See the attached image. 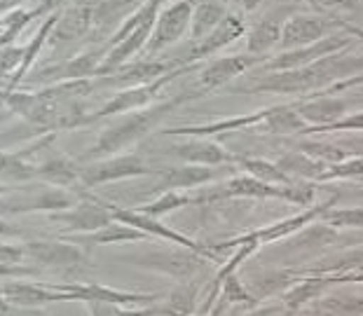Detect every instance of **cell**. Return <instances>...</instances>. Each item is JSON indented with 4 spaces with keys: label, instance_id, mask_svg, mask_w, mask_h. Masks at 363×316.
<instances>
[{
    "label": "cell",
    "instance_id": "cell-22",
    "mask_svg": "<svg viewBox=\"0 0 363 316\" xmlns=\"http://www.w3.org/2000/svg\"><path fill=\"white\" fill-rule=\"evenodd\" d=\"M284 12H277V14H265L256 28L249 33V52L260 57V54H265L269 47H274V43L281 40L284 35Z\"/></svg>",
    "mask_w": 363,
    "mask_h": 316
},
{
    "label": "cell",
    "instance_id": "cell-28",
    "mask_svg": "<svg viewBox=\"0 0 363 316\" xmlns=\"http://www.w3.org/2000/svg\"><path fill=\"white\" fill-rule=\"evenodd\" d=\"M91 19H94V10H89V7H84V5L73 7V10H68L64 17L59 19L57 28H54V38H57L59 43L80 38L84 30L89 28Z\"/></svg>",
    "mask_w": 363,
    "mask_h": 316
},
{
    "label": "cell",
    "instance_id": "cell-40",
    "mask_svg": "<svg viewBox=\"0 0 363 316\" xmlns=\"http://www.w3.org/2000/svg\"><path fill=\"white\" fill-rule=\"evenodd\" d=\"M363 176V159H345L340 164H330L323 171L321 181H333V179H359Z\"/></svg>",
    "mask_w": 363,
    "mask_h": 316
},
{
    "label": "cell",
    "instance_id": "cell-5",
    "mask_svg": "<svg viewBox=\"0 0 363 316\" xmlns=\"http://www.w3.org/2000/svg\"><path fill=\"white\" fill-rule=\"evenodd\" d=\"M157 7H160V0H148V3H145V19L141 21V26H138L136 30H131L118 47H113L111 52H108V57H104V64H101V68H99L96 75H113L131 57V54L141 52L143 45L150 43L152 30H155L157 17H160Z\"/></svg>",
    "mask_w": 363,
    "mask_h": 316
},
{
    "label": "cell",
    "instance_id": "cell-20",
    "mask_svg": "<svg viewBox=\"0 0 363 316\" xmlns=\"http://www.w3.org/2000/svg\"><path fill=\"white\" fill-rule=\"evenodd\" d=\"M242 33H244V21L239 17H235V14H228V17L220 21V26L216 30H211V33H208L204 40L190 52L188 61H199V59L208 57V54L218 52L220 47H225V45L237 40Z\"/></svg>",
    "mask_w": 363,
    "mask_h": 316
},
{
    "label": "cell",
    "instance_id": "cell-44",
    "mask_svg": "<svg viewBox=\"0 0 363 316\" xmlns=\"http://www.w3.org/2000/svg\"><path fill=\"white\" fill-rule=\"evenodd\" d=\"M91 316H118L122 307L111 305V303H87Z\"/></svg>",
    "mask_w": 363,
    "mask_h": 316
},
{
    "label": "cell",
    "instance_id": "cell-34",
    "mask_svg": "<svg viewBox=\"0 0 363 316\" xmlns=\"http://www.w3.org/2000/svg\"><path fill=\"white\" fill-rule=\"evenodd\" d=\"M68 206H75V199L71 195L61 190H52V192H45V195L35 197V199H28L24 206H14V209H5V213H28V211H64Z\"/></svg>",
    "mask_w": 363,
    "mask_h": 316
},
{
    "label": "cell",
    "instance_id": "cell-2",
    "mask_svg": "<svg viewBox=\"0 0 363 316\" xmlns=\"http://www.w3.org/2000/svg\"><path fill=\"white\" fill-rule=\"evenodd\" d=\"M197 96H202V91H185V94H179L176 98H169V101H162L152 108H141L138 113L127 115L125 120L115 122L111 129H106L101 138L94 143V148L84 155V159H99V157H108V155H115V152L125 150L127 145L136 143L138 138H143L148 132H152V127L164 120L169 111H174L176 106H181Z\"/></svg>",
    "mask_w": 363,
    "mask_h": 316
},
{
    "label": "cell",
    "instance_id": "cell-37",
    "mask_svg": "<svg viewBox=\"0 0 363 316\" xmlns=\"http://www.w3.org/2000/svg\"><path fill=\"white\" fill-rule=\"evenodd\" d=\"M333 239H335V232L330 225H312V227L303 230V232L293 239L291 249L293 251H316V249L328 246Z\"/></svg>",
    "mask_w": 363,
    "mask_h": 316
},
{
    "label": "cell",
    "instance_id": "cell-1",
    "mask_svg": "<svg viewBox=\"0 0 363 316\" xmlns=\"http://www.w3.org/2000/svg\"><path fill=\"white\" fill-rule=\"evenodd\" d=\"M363 71V54L350 57V54H330L305 68L296 71H281L269 75L267 80L253 84V91H274V94H307V91H321L326 87L350 80Z\"/></svg>",
    "mask_w": 363,
    "mask_h": 316
},
{
    "label": "cell",
    "instance_id": "cell-46",
    "mask_svg": "<svg viewBox=\"0 0 363 316\" xmlns=\"http://www.w3.org/2000/svg\"><path fill=\"white\" fill-rule=\"evenodd\" d=\"M157 314H162L160 307H143V310H125L122 307L118 316H157Z\"/></svg>",
    "mask_w": 363,
    "mask_h": 316
},
{
    "label": "cell",
    "instance_id": "cell-41",
    "mask_svg": "<svg viewBox=\"0 0 363 316\" xmlns=\"http://www.w3.org/2000/svg\"><path fill=\"white\" fill-rule=\"evenodd\" d=\"M340 129H350V132H363V113L352 115V118H347V120H340V122H335V125H330V127H310V129H307V134L340 132Z\"/></svg>",
    "mask_w": 363,
    "mask_h": 316
},
{
    "label": "cell",
    "instance_id": "cell-48",
    "mask_svg": "<svg viewBox=\"0 0 363 316\" xmlns=\"http://www.w3.org/2000/svg\"><path fill=\"white\" fill-rule=\"evenodd\" d=\"M319 5H326V7H337V5H350L352 0H316Z\"/></svg>",
    "mask_w": 363,
    "mask_h": 316
},
{
    "label": "cell",
    "instance_id": "cell-39",
    "mask_svg": "<svg viewBox=\"0 0 363 316\" xmlns=\"http://www.w3.org/2000/svg\"><path fill=\"white\" fill-rule=\"evenodd\" d=\"M326 222L330 227H363V209L361 206H354V209H337V211H328Z\"/></svg>",
    "mask_w": 363,
    "mask_h": 316
},
{
    "label": "cell",
    "instance_id": "cell-9",
    "mask_svg": "<svg viewBox=\"0 0 363 316\" xmlns=\"http://www.w3.org/2000/svg\"><path fill=\"white\" fill-rule=\"evenodd\" d=\"M192 14H195V10H192V5L188 3V0L176 3V5L169 7L167 12H162L157 17L155 30H152V38H150L145 52L155 54L160 50L169 47V45H174L176 40H181V35L192 24Z\"/></svg>",
    "mask_w": 363,
    "mask_h": 316
},
{
    "label": "cell",
    "instance_id": "cell-36",
    "mask_svg": "<svg viewBox=\"0 0 363 316\" xmlns=\"http://www.w3.org/2000/svg\"><path fill=\"white\" fill-rule=\"evenodd\" d=\"M195 202L199 204V202H204V199L202 197H188L179 190H172V192H164V195H162L160 199H155V202L141 206V213L150 215V218H160V215H167L176 209H181V206H188V204H195Z\"/></svg>",
    "mask_w": 363,
    "mask_h": 316
},
{
    "label": "cell",
    "instance_id": "cell-19",
    "mask_svg": "<svg viewBox=\"0 0 363 316\" xmlns=\"http://www.w3.org/2000/svg\"><path fill=\"white\" fill-rule=\"evenodd\" d=\"M174 150L183 162H188V164H199V167H223L225 162L237 159L235 155H230L223 145L213 143V141H199V138H192V141L176 145Z\"/></svg>",
    "mask_w": 363,
    "mask_h": 316
},
{
    "label": "cell",
    "instance_id": "cell-21",
    "mask_svg": "<svg viewBox=\"0 0 363 316\" xmlns=\"http://www.w3.org/2000/svg\"><path fill=\"white\" fill-rule=\"evenodd\" d=\"M335 283V276L333 274H312V276H305L303 281L296 283V286H291L289 290L284 293L281 300L284 305L289 307V310H300V307H305L307 303H312L319 295H323L330 286Z\"/></svg>",
    "mask_w": 363,
    "mask_h": 316
},
{
    "label": "cell",
    "instance_id": "cell-3",
    "mask_svg": "<svg viewBox=\"0 0 363 316\" xmlns=\"http://www.w3.org/2000/svg\"><path fill=\"white\" fill-rule=\"evenodd\" d=\"M218 197H258V199H286V202L307 206L312 204L314 199V190L312 185L300 183V185H269L265 181L256 179V176H237V179H230L228 183L220 185V190L211 192V195H204L206 199H218Z\"/></svg>",
    "mask_w": 363,
    "mask_h": 316
},
{
    "label": "cell",
    "instance_id": "cell-50",
    "mask_svg": "<svg viewBox=\"0 0 363 316\" xmlns=\"http://www.w3.org/2000/svg\"><path fill=\"white\" fill-rule=\"evenodd\" d=\"M242 3H244V10L251 12V10H256V7L262 3V0H242Z\"/></svg>",
    "mask_w": 363,
    "mask_h": 316
},
{
    "label": "cell",
    "instance_id": "cell-18",
    "mask_svg": "<svg viewBox=\"0 0 363 316\" xmlns=\"http://www.w3.org/2000/svg\"><path fill=\"white\" fill-rule=\"evenodd\" d=\"M174 68L160 61H143V64L122 68L120 73L104 78L106 87H120V89H131V87H141V84H150L160 78H164L167 73H172Z\"/></svg>",
    "mask_w": 363,
    "mask_h": 316
},
{
    "label": "cell",
    "instance_id": "cell-35",
    "mask_svg": "<svg viewBox=\"0 0 363 316\" xmlns=\"http://www.w3.org/2000/svg\"><path fill=\"white\" fill-rule=\"evenodd\" d=\"M293 281H296V274L293 272H262L253 279L251 295L256 300L269 298V295H274V293H281L284 295V293L293 286Z\"/></svg>",
    "mask_w": 363,
    "mask_h": 316
},
{
    "label": "cell",
    "instance_id": "cell-49",
    "mask_svg": "<svg viewBox=\"0 0 363 316\" xmlns=\"http://www.w3.org/2000/svg\"><path fill=\"white\" fill-rule=\"evenodd\" d=\"M272 314H274V312L269 310V307H262V310H251L246 316H272Z\"/></svg>",
    "mask_w": 363,
    "mask_h": 316
},
{
    "label": "cell",
    "instance_id": "cell-16",
    "mask_svg": "<svg viewBox=\"0 0 363 316\" xmlns=\"http://www.w3.org/2000/svg\"><path fill=\"white\" fill-rule=\"evenodd\" d=\"M330 24L319 17H293L286 21L281 45L286 50H300V47H310V45L323 40V33Z\"/></svg>",
    "mask_w": 363,
    "mask_h": 316
},
{
    "label": "cell",
    "instance_id": "cell-7",
    "mask_svg": "<svg viewBox=\"0 0 363 316\" xmlns=\"http://www.w3.org/2000/svg\"><path fill=\"white\" fill-rule=\"evenodd\" d=\"M152 174H160V169H148V164L138 155H125V157H111L96 162L91 167H84L80 181L91 188V185L134 179V176H152Z\"/></svg>",
    "mask_w": 363,
    "mask_h": 316
},
{
    "label": "cell",
    "instance_id": "cell-45",
    "mask_svg": "<svg viewBox=\"0 0 363 316\" xmlns=\"http://www.w3.org/2000/svg\"><path fill=\"white\" fill-rule=\"evenodd\" d=\"M64 3H68V0H43L40 7H35L33 12H30V19L38 17V14H45V12H50V10H57V7H61Z\"/></svg>",
    "mask_w": 363,
    "mask_h": 316
},
{
    "label": "cell",
    "instance_id": "cell-38",
    "mask_svg": "<svg viewBox=\"0 0 363 316\" xmlns=\"http://www.w3.org/2000/svg\"><path fill=\"white\" fill-rule=\"evenodd\" d=\"M141 0H104L94 7V19L99 24H113V21L122 19L129 14Z\"/></svg>",
    "mask_w": 363,
    "mask_h": 316
},
{
    "label": "cell",
    "instance_id": "cell-51",
    "mask_svg": "<svg viewBox=\"0 0 363 316\" xmlns=\"http://www.w3.org/2000/svg\"><path fill=\"white\" fill-rule=\"evenodd\" d=\"M10 3L17 5V3H21V0H3V10H7V7H10Z\"/></svg>",
    "mask_w": 363,
    "mask_h": 316
},
{
    "label": "cell",
    "instance_id": "cell-4",
    "mask_svg": "<svg viewBox=\"0 0 363 316\" xmlns=\"http://www.w3.org/2000/svg\"><path fill=\"white\" fill-rule=\"evenodd\" d=\"M190 64H183L181 68H174L172 73H167L164 78H160L150 84H141V87H131V89H122L120 94H115L111 101H108L104 108H99L94 115H87V125L91 122L101 120V118H108V115H118V113H131V111H138V108H145L152 98H155L157 91L169 84L172 80H176V75H181L185 71H190Z\"/></svg>",
    "mask_w": 363,
    "mask_h": 316
},
{
    "label": "cell",
    "instance_id": "cell-26",
    "mask_svg": "<svg viewBox=\"0 0 363 316\" xmlns=\"http://www.w3.org/2000/svg\"><path fill=\"white\" fill-rule=\"evenodd\" d=\"M265 127L272 134H307V129H310V125L303 120V115L298 113V108L293 106L272 108Z\"/></svg>",
    "mask_w": 363,
    "mask_h": 316
},
{
    "label": "cell",
    "instance_id": "cell-12",
    "mask_svg": "<svg viewBox=\"0 0 363 316\" xmlns=\"http://www.w3.org/2000/svg\"><path fill=\"white\" fill-rule=\"evenodd\" d=\"M265 61V57H225L218 61H211L202 73H199V82H197V91H211L223 87L225 82L235 80L237 75H242L244 71H249L251 66H258Z\"/></svg>",
    "mask_w": 363,
    "mask_h": 316
},
{
    "label": "cell",
    "instance_id": "cell-31",
    "mask_svg": "<svg viewBox=\"0 0 363 316\" xmlns=\"http://www.w3.org/2000/svg\"><path fill=\"white\" fill-rule=\"evenodd\" d=\"M258 300L251 295L249 290H246V286L242 281H239V276L233 274V276H228L225 281H223V286H220V298H218V305H213V310L208 312L211 316H220L223 310L230 305H246V307H256Z\"/></svg>",
    "mask_w": 363,
    "mask_h": 316
},
{
    "label": "cell",
    "instance_id": "cell-15",
    "mask_svg": "<svg viewBox=\"0 0 363 316\" xmlns=\"http://www.w3.org/2000/svg\"><path fill=\"white\" fill-rule=\"evenodd\" d=\"M225 169H216V167H199V164H185V167H169L160 169V188H164L167 192L172 190H185V188H195V185H204L216 181Z\"/></svg>",
    "mask_w": 363,
    "mask_h": 316
},
{
    "label": "cell",
    "instance_id": "cell-6",
    "mask_svg": "<svg viewBox=\"0 0 363 316\" xmlns=\"http://www.w3.org/2000/svg\"><path fill=\"white\" fill-rule=\"evenodd\" d=\"M57 288L61 293H68L73 298V303H111L118 307L127 305H143L152 307V303L157 300V295H145V293H127L118 288H108L101 283H57Z\"/></svg>",
    "mask_w": 363,
    "mask_h": 316
},
{
    "label": "cell",
    "instance_id": "cell-42",
    "mask_svg": "<svg viewBox=\"0 0 363 316\" xmlns=\"http://www.w3.org/2000/svg\"><path fill=\"white\" fill-rule=\"evenodd\" d=\"M26 251H24V244H3L0 249V258H3V267H17L21 260H24Z\"/></svg>",
    "mask_w": 363,
    "mask_h": 316
},
{
    "label": "cell",
    "instance_id": "cell-27",
    "mask_svg": "<svg viewBox=\"0 0 363 316\" xmlns=\"http://www.w3.org/2000/svg\"><path fill=\"white\" fill-rule=\"evenodd\" d=\"M148 235L141 232L136 227H129L125 222L115 220L113 225H108L99 232H91L82 239H75L73 244H89V246H104V244H118V242H138V239H145Z\"/></svg>",
    "mask_w": 363,
    "mask_h": 316
},
{
    "label": "cell",
    "instance_id": "cell-32",
    "mask_svg": "<svg viewBox=\"0 0 363 316\" xmlns=\"http://www.w3.org/2000/svg\"><path fill=\"white\" fill-rule=\"evenodd\" d=\"M228 14L223 10V5L218 3H202L192 14V38L197 43H202L204 38L220 26V21L225 19Z\"/></svg>",
    "mask_w": 363,
    "mask_h": 316
},
{
    "label": "cell",
    "instance_id": "cell-24",
    "mask_svg": "<svg viewBox=\"0 0 363 316\" xmlns=\"http://www.w3.org/2000/svg\"><path fill=\"white\" fill-rule=\"evenodd\" d=\"M277 164L289 176H293V179L298 176V179H307V181H321L323 171L328 169L326 162L314 159L307 155V152H289V155H284Z\"/></svg>",
    "mask_w": 363,
    "mask_h": 316
},
{
    "label": "cell",
    "instance_id": "cell-47",
    "mask_svg": "<svg viewBox=\"0 0 363 316\" xmlns=\"http://www.w3.org/2000/svg\"><path fill=\"white\" fill-rule=\"evenodd\" d=\"M340 26H345L347 28V33H352V35H357V38H361L363 40V28H359V26H350V24H345V21H337Z\"/></svg>",
    "mask_w": 363,
    "mask_h": 316
},
{
    "label": "cell",
    "instance_id": "cell-30",
    "mask_svg": "<svg viewBox=\"0 0 363 316\" xmlns=\"http://www.w3.org/2000/svg\"><path fill=\"white\" fill-rule=\"evenodd\" d=\"M164 316H192L197 310V286L195 283H181L169 293L167 303L160 307Z\"/></svg>",
    "mask_w": 363,
    "mask_h": 316
},
{
    "label": "cell",
    "instance_id": "cell-14",
    "mask_svg": "<svg viewBox=\"0 0 363 316\" xmlns=\"http://www.w3.org/2000/svg\"><path fill=\"white\" fill-rule=\"evenodd\" d=\"M24 251L43 267H73L82 260V251L73 242H26Z\"/></svg>",
    "mask_w": 363,
    "mask_h": 316
},
{
    "label": "cell",
    "instance_id": "cell-11",
    "mask_svg": "<svg viewBox=\"0 0 363 316\" xmlns=\"http://www.w3.org/2000/svg\"><path fill=\"white\" fill-rule=\"evenodd\" d=\"M3 298L5 303L19 305V307H45L50 303H73L68 293H61L48 283H21V281H5L3 283Z\"/></svg>",
    "mask_w": 363,
    "mask_h": 316
},
{
    "label": "cell",
    "instance_id": "cell-43",
    "mask_svg": "<svg viewBox=\"0 0 363 316\" xmlns=\"http://www.w3.org/2000/svg\"><path fill=\"white\" fill-rule=\"evenodd\" d=\"M24 57H26V50H19V47H3V75L7 78V73L12 71V68H17L24 64Z\"/></svg>",
    "mask_w": 363,
    "mask_h": 316
},
{
    "label": "cell",
    "instance_id": "cell-23",
    "mask_svg": "<svg viewBox=\"0 0 363 316\" xmlns=\"http://www.w3.org/2000/svg\"><path fill=\"white\" fill-rule=\"evenodd\" d=\"M101 54L104 50H87L80 57H75L73 61H68V64H61L57 68H52V71H43L45 73H52L54 78H61V80H89L91 75L99 73V68H101Z\"/></svg>",
    "mask_w": 363,
    "mask_h": 316
},
{
    "label": "cell",
    "instance_id": "cell-25",
    "mask_svg": "<svg viewBox=\"0 0 363 316\" xmlns=\"http://www.w3.org/2000/svg\"><path fill=\"white\" fill-rule=\"evenodd\" d=\"M38 179L64 188V185H73L82 179V169L71 159L54 157V159H48L45 164L38 167Z\"/></svg>",
    "mask_w": 363,
    "mask_h": 316
},
{
    "label": "cell",
    "instance_id": "cell-17",
    "mask_svg": "<svg viewBox=\"0 0 363 316\" xmlns=\"http://www.w3.org/2000/svg\"><path fill=\"white\" fill-rule=\"evenodd\" d=\"M296 108L310 127H330L342 120L350 103L337 96H314L312 101H303Z\"/></svg>",
    "mask_w": 363,
    "mask_h": 316
},
{
    "label": "cell",
    "instance_id": "cell-52",
    "mask_svg": "<svg viewBox=\"0 0 363 316\" xmlns=\"http://www.w3.org/2000/svg\"><path fill=\"white\" fill-rule=\"evenodd\" d=\"M202 316H211V314H202Z\"/></svg>",
    "mask_w": 363,
    "mask_h": 316
},
{
    "label": "cell",
    "instance_id": "cell-10",
    "mask_svg": "<svg viewBox=\"0 0 363 316\" xmlns=\"http://www.w3.org/2000/svg\"><path fill=\"white\" fill-rule=\"evenodd\" d=\"M350 45L347 38H323V40L310 45V47H300V50H293V52H284L279 54L277 59H269L265 61V68L267 71H296V68H305L314 64V61H319L323 57H330V54H335L337 50H342Z\"/></svg>",
    "mask_w": 363,
    "mask_h": 316
},
{
    "label": "cell",
    "instance_id": "cell-33",
    "mask_svg": "<svg viewBox=\"0 0 363 316\" xmlns=\"http://www.w3.org/2000/svg\"><path fill=\"white\" fill-rule=\"evenodd\" d=\"M239 167L246 169L251 176L265 181L269 185H293V176H289L279 164H272L267 159H253V157H237L235 159Z\"/></svg>",
    "mask_w": 363,
    "mask_h": 316
},
{
    "label": "cell",
    "instance_id": "cell-29",
    "mask_svg": "<svg viewBox=\"0 0 363 316\" xmlns=\"http://www.w3.org/2000/svg\"><path fill=\"white\" fill-rule=\"evenodd\" d=\"M59 14H52V17H48V21H45V24L40 26V30H38L35 33V38H33V43L28 45L26 47V57H24V64L19 66V71L14 73V78H12V82L10 84H5V89H3V96H7V94H12L14 91V87H17V84L21 82V78H24V75L28 73V68H30V64H33L35 61V57L38 54H40V50H43V45H45V38H48L54 28H57V24H59Z\"/></svg>",
    "mask_w": 363,
    "mask_h": 316
},
{
    "label": "cell",
    "instance_id": "cell-13",
    "mask_svg": "<svg viewBox=\"0 0 363 316\" xmlns=\"http://www.w3.org/2000/svg\"><path fill=\"white\" fill-rule=\"evenodd\" d=\"M204 263H206L204 256L185 249L183 253L181 251H176V253H150V256L138 258L136 265H141L145 269H155V272H162V274L179 276V279H188V276L195 274Z\"/></svg>",
    "mask_w": 363,
    "mask_h": 316
},
{
    "label": "cell",
    "instance_id": "cell-8",
    "mask_svg": "<svg viewBox=\"0 0 363 316\" xmlns=\"http://www.w3.org/2000/svg\"><path fill=\"white\" fill-rule=\"evenodd\" d=\"M52 218L64 222L68 232H82V235L99 232V230H104L115 222L111 209L104 204V199L91 197V195H89V199H84V202L75 204V209L66 211V213H54Z\"/></svg>",
    "mask_w": 363,
    "mask_h": 316
}]
</instances>
